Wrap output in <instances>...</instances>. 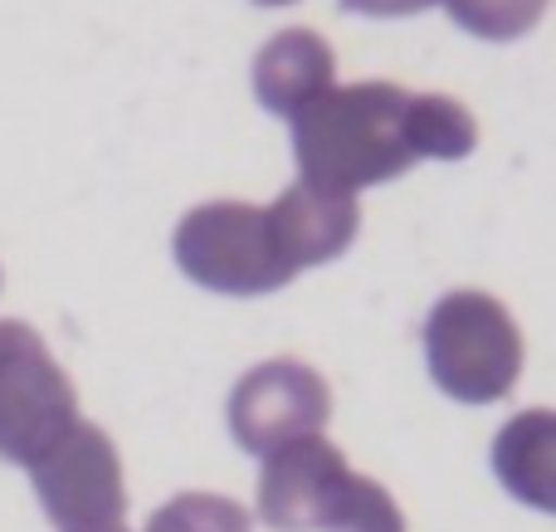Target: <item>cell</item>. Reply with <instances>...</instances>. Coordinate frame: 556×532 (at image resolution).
<instances>
[{
    "label": "cell",
    "instance_id": "obj_1",
    "mask_svg": "<svg viewBox=\"0 0 556 532\" xmlns=\"http://www.w3.org/2000/svg\"><path fill=\"white\" fill-rule=\"evenodd\" d=\"M479 142V123L464 103L444 93H410L401 84L327 88L293 117V156L303 181L352 195L410 172L420 156L459 162Z\"/></svg>",
    "mask_w": 556,
    "mask_h": 532
},
{
    "label": "cell",
    "instance_id": "obj_2",
    "mask_svg": "<svg viewBox=\"0 0 556 532\" xmlns=\"http://www.w3.org/2000/svg\"><path fill=\"white\" fill-rule=\"evenodd\" d=\"M260 518L278 532H405L395 498L376 479L352 474L323 435L264 455Z\"/></svg>",
    "mask_w": 556,
    "mask_h": 532
},
{
    "label": "cell",
    "instance_id": "obj_3",
    "mask_svg": "<svg viewBox=\"0 0 556 532\" xmlns=\"http://www.w3.org/2000/svg\"><path fill=\"white\" fill-rule=\"evenodd\" d=\"M425 357L444 396L489 406L522 377V332L513 313L489 293H450L425 322Z\"/></svg>",
    "mask_w": 556,
    "mask_h": 532
},
{
    "label": "cell",
    "instance_id": "obj_4",
    "mask_svg": "<svg viewBox=\"0 0 556 532\" xmlns=\"http://www.w3.org/2000/svg\"><path fill=\"white\" fill-rule=\"evenodd\" d=\"M78 426V391L29 322H0V459L35 465Z\"/></svg>",
    "mask_w": 556,
    "mask_h": 532
},
{
    "label": "cell",
    "instance_id": "obj_5",
    "mask_svg": "<svg viewBox=\"0 0 556 532\" xmlns=\"http://www.w3.org/2000/svg\"><path fill=\"white\" fill-rule=\"evenodd\" d=\"M176 264L215 293H274L293 283L264 205L211 201L176 225Z\"/></svg>",
    "mask_w": 556,
    "mask_h": 532
},
{
    "label": "cell",
    "instance_id": "obj_6",
    "mask_svg": "<svg viewBox=\"0 0 556 532\" xmlns=\"http://www.w3.org/2000/svg\"><path fill=\"white\" fill-rule=\"evenodd\" d=\"M35 494L59 532H117L127 514L123 459L98 426L78 420L45 459L29 465Z\"/></svg>",
    "mask_w": 556,
    "mask_h": 532
},
{
    "label": "cell",
    "instance_id": "obj_7",
    "mask_svg": "<svg viewBox=\"0 0 556 532\" xmlns=\"http://www.w3.org/2000/svg\"><path fill=\"white\" fill-rule=\"evenodd\" d=\"M327 416H332V391L303 362H264L244 371L230 396V430L250 455H274L293 440L323 435Z\"/></svg>",
    "mask_w": 556,
    "mask_h": 532
},
{
    "label": "cell",
    "instance_id": "obj_8",
    "mask_svg": "<svg viewBox=\"0 0 556 532\" xmlns=\"http://www.w3.org/2000/svg\"><path fill=\"white\" fill-rule=\"evenodd\" d=\"M269 211V225H274V240L283 250L288 269H313V264H327L356 240V201L342 191H323L313 181H293Z\"/></svg>",
    "mask_w": 556,
    "mask_h": 532
},
{
    "label": "cell",
    "instance_id": "obj_9",
    "mask_svg": "<svg viewBox=\"0 0 556 532\" xmlns=\"http://www.w3.org/2000/svg\"><path fill=\"white\" fill-rule=\"evenodd\" d=\"M332 74H337V59L323 35L283 29L254 59V93H260V103L269 113L298 117L307 103H317L332 88Z\"/></svg>",
    "mask_w": 556,
    "mask_h": 532
},
{
    "label": "cell",
    "instance_id": "obj_10",
    "mask_svg": "<svg viewBox=\"0 0 556 532\" xmlns=\"http://www.w3.org/2000/svg\"><path fill=\"white\" fill-rule=\"evenodd\" d=\"M493 469L498 479L532 508L556 504V420L547 410H528V416L508 420L493 449Z\"/></svg>",
    "mask_w": 556,
    "mask_h": 532
},
{
    "label": "cell",
    "instance_id": "obj_11",
    "mask_svg": "<svg viewBox=\"0 0 556 532\" xmlns=\"http://www.w3.org/2000/svg\"><path fill=\"white\" fill-rule=\"evenodd\" d=\"M147 532H254V523L225 494H181L166 508H156Z\"/></svg>",
    "mask_w": 556,
    "mask_h": 532
},
{
    "label": "cell",
    "instance_id": "obj_12",
    "mask_svg": "<svg viewBox=\"0 0 556 532\" xmlns=\"http://www.w3.org/2000/svg\"><path fill=\"white\" fill-rule=\"evenodd\" d=\"M450 15L479 39H518L538 29L547 0H444Z\"/></svg>",
    "mask_w": 556,
    "mask_h": 532
},
{
    "label": "cell",
    "instance_id": "obj_13",
    "mask_svg": "<svg viewBox=\"0 0 556 532\" xmlns=\"http://www.w3.org/2000/svg\"><path fill=\"white\" fill-rule=\"evenodd\" d=\"M356 15H415V10H430L434 0H342Z\"/></svg>",
    "mask_w": 556,
    "mask_h": 532
},
{
    "label": "cell",
    "instance_id": "obj_14",
    "mask_svg": "<svg viewBox=\"0 0 556 532\" xmlns=\"http://www.w3.org/2000/svg\"><path fill=\"white\" fill-rule=\"evenodd\" d=\"M260 5H293V0H260Z\"/></svg>",
    "mask_w": 556,
    "mask_h": 532
},
{
    "label": "cell",
    "instance_id": "obj_15",
    "mask_svg": "<svg viewBox=\"0 0 556 532\" xmlns=\"http://www.w3.org/2000/svg\"><path fill=\"white\" fill-rule=\"evenodd\" d=\"M117 532H123V528H117Z\"/></svg>",
    "mask_w": 556,
    "mask_h": 532
}]
</instances>
